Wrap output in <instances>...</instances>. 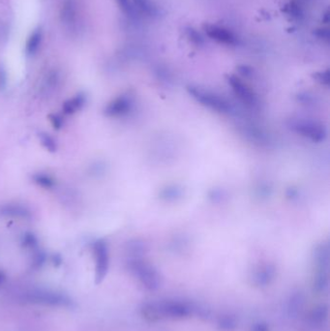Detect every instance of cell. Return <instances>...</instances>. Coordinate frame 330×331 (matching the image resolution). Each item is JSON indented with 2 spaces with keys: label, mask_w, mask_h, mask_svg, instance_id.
I'll list each match as a JSON object with an SVG mask.
<instances>
[{
  "label": "cell",
  "mask_w": 330,
  "mask_h": 331,
  "mask_svg": "<svg viewBox=\"0 0 330 331\" xmlns=\"http://www.w3.org/2000/svg\"><path fill=\"white\" fill-rule=\"evenodd\" d=\"M328 269L316 268L312 280V289L316 294H321L328 289Z\"/></svg>",
  "instance_id": "5bb4252c"
},
{
  "label": "cell",
  "mask_w": 330,
  "mask_h": 331,
  "mask_svg": "<svg viewBox=\"0 0 330 331\" xmlns=\"http://www.w3.org/2000/svg\"><path fill=\"white\" fill-rule=\"evenodd\" d=\"M228 82L232 86L235 95L240 99L248 107H255L258 103V99L253 90L248 86L246 83H243L236 76H229Z\"/></svg>",
  "instance_id": "52a82bcc"
},
{
  "label": "cell",
  "mask_w": 330,
  "mask_h": 331,
  "mask_svg": "<svg viewBox=\"0 0 330 331\" xmlns=\"http://www.w3.org/2000/svg\"><path fill=\"white\" fill-rule=\"evenodd\" d=\"M133 105L132 97L128 95L115 98L105 109V114L109 117H119L131 110Z\"/></svg>",
  "instance_id": "9c48e42d"
},
{
  "label": "cell",
  "mask_w": 330,
  "mask_h": 331,
  "mask_svg": "<svg viewBox=\"0 0 330 331\" xmlns=\"http://www.w3.org/2000/svg\"><path fill=\"white\" fill-rule=\"evenodd\" d=\"M236 320L234 317L231 316H223L218 321V326L221 330L234 331L236 328Z\"/></svg>",
  "instance_id": "d6986e66"
},
{
  "label": "cell",
  "mask_w": 330,
  "mask_h": 331,
  "mask_svg": "<svg viewBox=\"0 0 330 331\" xmlns=\"http://www.w3.org/2000/svg\"><path fill=\"white\" fill-rule=\"evenodd\" d=\"M118 6L126 15H132L134 13V7L132 5V2L130 0H116Z\"/></svg>",
  "instance_id": "cb8c5ba5"
},
{
  "label": "cell",
  "mask_w": 330,
  "mask_h": 331,
  "mask_svg": "<svg viewBox=\"0 0 330 331\" xmlns=\"http://www.w3.org/2000/svg\"><path fill=\"white\" fill-rule=\"evenodd\" d=\"M252 331H269V327L264 322H259L253 325Z\"/></svg>",
  "instance_id": "484cf974"
},
{
  "label": "cell",
  "mask_w": 330,
  "mask_h": 331,
  "mask_svg": "<svg viewBox=\"0 0 330 331\" xmlns=\"http://www.w3.org/2000/svg\"><path fill=\"white\" fill-rule=\"evenodd\" d=\"M159 316L172 318L187 317L192 312L191 308L185 304L176 301H166L161 303H155Z\"/></svg>",
  "instance_id": "8992f818"
},
{
  "label": "cell",
  "mask_w": 330,
  "mask_h": 331,
  "mask_svg": "<svg viewBox=\"0 0 330 331\" xmlns=\"http://www.w3.org/2000/svg\"><path fill=\"white\" fill-rule=\"evenodd\" d=\"M34 181L41 187L44 188H52L55 185V180H53L50 176L45 174H37L33 177Z\"/></svg>",
  "instance_id": "ffe728a7"
},
{
  "label": "cell",
  "mask_w": 330,
  "mask_h": 331,
  "mask_svg": "<svg viewBox=\"0 0 330 331\" xmlns=\"http://www.w3.org/2000/svg\"><path fill=\"white\" fill-rule=\"evenodd\" d=\"M26 298L28 302L46 306H67L70 304L67 296L51 290H32L26 295Z\"/></svg>",
  "instance_id": "277c9868"
},
{
  "label": "cell",
  "mask_w": 330,
  "mask_h": 331,
  "mask_svg": "<svg viewBox=\"0 0 330 331\" xmlns=\"http://www.w3.org/2000/svg\"><path fill=\"white\" fill-rule=\"evenodd\" d=\"M291 129L303 137L320 142L326 137V130L322 124L309 119H295L290 122Z\"/></svg>",
  "instance_id": "3957f363"
},
{
  "label": "cell",
  "mask_w": 330,
  "mask_h": 331,
  "mask_svg": "<svg viewBox=\"0 0 330 331\" xmlns=\"http://www.w3.org/2000/svg\"><path fill=\"white\" fill-rule=\"evenodd\" d=\"M52 118H53L52 121H53V123H54V126L56 127V128H59V127L61 126V123H62L61 118L58 117V116H55V115H54Z\"/></svg>",
  "instance_id": "4316f807"
},
{
  "label": "cell",
  "mask_w": 330,
  "mask_h": 331,
  "mask_svg": "<svg viewBox=\"0 0 330 331\" xmlns=\"http://www.w3.org/2000/svg\"><path fill=\"white\" fill-rule=\"evenodd\" d=\"M187 90L190 95H192L199 103L212 110L217 112H229L231 110V105L225 99L200 87L188 86Z\"/></svg>",
  "instance_id": "7a4b0ae2"
},
{
  "label": "cell",
  "mask_w": 330,
  "mask_h": 331,
  "mask_svg": "<svg viewBox=\"0 0 330 331\" xmlns=\"http://www.w3.org/2000/svg\"><path fill=\"white\" fill-rule=\"evenodd\" d=\"M140 283L149 290H158L162 285V277L157 269L148 262L135 259L130 265Z\"/></svg>",
  "instance_id": "6da1fadb"
},
{
  "label": "cell",
  "mask_w": 330,
  "mask_h": 331,
  "mask_svg": "<svg viewBox=\"0 0 330 331\" xmlns=\"http://www.w3.org/2000/svg\"><path fill=\"white\" fill-rule=\"evenodd\" d=\"M0 214L5 217L17 219H28L30 217V211L28 208L18 204L5 205L0 207Z\"/></svg>",
  "instance_id": "8fae6325"
},
{
  "label": "cell",
  "mask_w": 330,
  "mask_h": 331,
  "mask_svg": "<svg viewBox=\"0 0 330 331\" xmlns=\"http://www.w3.org/2000/svg\"><path fill=\"white\" fill-rule=\"evenodd\" d=\"M204 29L207 36L214 41L218 42L227 46H235L238 40L232 31L227 28H222L216 25H205Z\"/></svg>",
  "instance_id": "ba28073f"
},
{
  "label": "cell",
  "mask_w": 330,
  "mask_h": 331,
  "mask_svg": "<svg viewBox=\"0 0 330 331\" xmlns=\"http://www.w3.org/2000/svg\"><path fill=\"white\" fill-rule=\"evenodd\" d=\"M181 189L177 188L176 186L174 187H167L161 192V198L165 199L166 201H175L178 198H180L181 196Z\"/></svg>",
  "instance_id": "44dd1931"
},
{
  "label": "cell",
  "mask_w": 330,
  "mask_h": 331,
  "mask_svg": "<svg viewBox=\"0 0 330 331\" xmlns=\"http://www.w3.org/2000/svg\"><path fill=\"white\" fill-rule=\"evenodd\" d=\"M133 1L136 8H138L141 13L149 17L157 14V8L153 5L150 0H133Z\"/></svg>",
  "instance_id": "ac0fdd59"
},
{
  "label": "cell",
  "mask_w": 330,
  "mask_h": 331,
  "mask_svg": "<svg viewBox=\"0 0 330 331\" xmlns=\"http://www.w3.org/2000/svg\"><path fill=\"white\" fill-rule=\"evenodd\" d=\"M94 257H95V270L96 282L100 283L107 275L110 265V255L107 243L103 240H99L94 244Z\"/></svg>",
  "instance_id": "5b68a950"
},
{
  "label": "cell",
  "mask_w": 330,
  "mask_h": 331,
  "mask_svg": "<svg viewBox=\"0 0 330 331\" xmlns=\"http://www.w3.org/2000/svg\"><path fill=\"white\" fill-rule=\"evenodd\" d=\"M40 140H41L42 144L45 146V148H47L49 151L54 152L56 150V148H57L56 142L54 138L51 137L49 134H46V133L40 134Z\"/></svg>",
  "instance_id": "7402d4cb"
},
{
  "label": "cell",
  "mask_w": 330,
  "mask_h": 331,
  "mask_svg": "<svg viewBox=\"0 0 330 331\" xmlns=\"http://www.w3.org/2000/svg\"><path fill=\"white\" fill-rule=\"evenodd\" d=\"M84 103H85V97L82 95V94H79V95L68 100L64 104L63 110L66 113L71 114V113H74V112L81 110L83 108Z\"/></svg>",
  "instance_id": "2e32d148"
},
{
  "label": "cell",
  "mask_w": 330,
  "mask_h": 331,
  "mask_svg": "<svg viewBox=\"0 0 330 331\" xmlns=\"http://www.w3.org/2000/svg\"><path fill=\"white\" fill-rule=\"evenodd\" d=\"M313 261L316 268L328 269L329 249L326 244H318L313 251Z\"/></svg>",
  "instance_id": "4fadbf2b"
},
{
  "label": "cell",
  "mask_w": 330,
  "mask_h": 331,
  "mask_svg": "<svg viewBox=\"0 0 330 331\" xmlns=\"http://www.w3.org/2000/svg\"><path fill=\"white\" fill-rule=\"evenodd\" d=\"M314 78L316 79V82H318L323 85H328L330 82L329 70H326L323 72H317L314 75Z\"/></svg>",
  "instance_id": "603a6c76"
},
{
  "label": "cell",
  "mask_w": 330,
  "mask_h": 331,
  "mask_svg": "<svg viewBox=\"0 0 330 331\" xmlns=\"http://www.w3.org/2000/svg\"><path fill=\"white\" fill-rule=\"evenodd\" d=\"M42 34L41 31L36 30L34 31L30 37L28 38V43H27V53L28 55H34L41 44Z\"/></svg>",
  "instance_id": "e0dca14e"
},
{
  "label": "cell",
  "mask_w": 330,
  "mask_h": 331,
  "mask_svg": "<svg viewBox=\"0 0 330 331\" xmlns=\"http://www.w3.org/2000/svg\"><path fill=\"white\" fill-rule=\"evenodd\" d=\"M187 37L189 38V40L194 43L195 45H201L203 43V38L201 36L200 33H198L195 29L193 28H189L187 30Z\"/></svg>",
  "instance_id": "d4e9b609"
},
{
  "label": "cell",
  "mask_w": 330,
  "mask_h": 331,
  "mask_svg": "<svg viewBox=\"0 0 330 331\" xmlns=\"http://www.w3.org/2000/svg\"><path fill=\"white\" fill-rule=\"evenodd\" d=\"M306 304V296L302 292H295L289 298L288 304V314L289 317L296 318L302 314Z\"/></svg>",
  "instance_id": "7c38bea8"
},
{
  "label": "cell",
  "mask_w": 330,
  "mask_h": 331,
  "mask_svg": "<svg viewBox=\"0 0 330 331\" xmlns=\"http://www.w3.org/2000/svg\"><path fill=\"white\" fill-rule=\"evenodd\" d=\"M275 277V268L271 264H262L258 266L252 275V284L256 287L268 286Z\"/></svg>",
  "instance_id": "30bf717a"
},
{
  "label": "cell",
  "mask_w": 330,
  "mask_h": 331,
  "mask_svg": "<svg viewBox=\"0 0 330 331\" xmlns=\"http://www.w3.org/2000/svg\"><path fill=\"white\" fill-rule=\"evenodd\" d=\"M3 281H4V275L2 272H0V285L3 283Z\"/></svg>",
  "instance_id": "83f0119b"
},
{
  "label": "cell",
  "mask_w": 330,
  "mask_h": 331,
  "mask_svg": "<svg viewBox=\"0 0 330 331\" xmlns=\"http://www.w3.org/2000/svg\"><path fill=\"white\" fill-rule=\"evenodd\" d=\"M328 316V309L325 305H317L310 313V321L314 325H321L325 322Z\"/></svg>",
  "instance_id": "9a60e30c"
}]
</instances>
